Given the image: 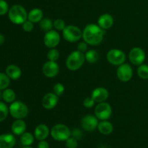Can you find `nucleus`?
Masks as SVG:
<instances>
[{
    "instance_id": "nucleus-1",
    "label": "nucleus",
    "mask_w": 148,
    "mask_h": 148,
    "mask_svg": "<svg viewBox=\"0 0 148 148\" xmlns=\"http://www.w3.org/2000/svg\"><path fill=\"white\" fill-rule=\"evenodd\" d=\"M104 30L98 24L90 23L84 27L82 30V39L90 46H97L103 40Z\"/></svg>"
},
{
    "instance_id": "nucleus-2",
    "label": "nucleus",
    "mask_w": 148,
    "mask_h": 148,
    "mask_svg": "<svg viewBox=\"0 0 148 148\" xmlns=\"http://www.w3.org/2000/svg\"><path fill=\"white\" fill-rule=\"evenodd\" d=\"M27 14L24 7L20 4H14L9 10L8 17L13 24L22 25L27 20Z\"/></svg>"
},
{
    "instance_id": "nucleus-3",
    "label": "nucleus",
    "mask_w": 148,
    "mask_h": 148,
    "mask_svg": "<svg viewBox=\"0 0 148 148\" xmlns=\"http://www.w3.org/2000/svg\"><path fill=\"white\" fill-rule=\"evenodd\" d=\"M85 53L78 50L71 52L66 59V66L69 70L77 71L80 69L85 62Z\"/></svg>"
},
{
    "instance_id": "nucleus-4",
    "label": "nucleus",
    "mask_w": 148,
    "mask_h": 148,
    "mask_svg": "<svg viewBox=\"0 0 148 148\" xmlns=\"http://www.w3.org/2000/svg\"><path fill=\"white\" fill-rule=\"evenodd\" d=\"M10 114L15 119H23L28 115V107L22 101H14L9 107Z\"/></svg>"
},
{
    "instance_id": "nucleus-5",
    "label": "nucleus",
    "mask_w": 148,
    "mask_h": 148,
    "mask_svg": "<svg viewBox=\"0 0 148 148\" xmlns=\"http://www.w3.org/2000/svg\"><path fill=\"white\" fill-rule=\"evenodd\" d=\"M50 134L53 140L59 142L66 141L71 137V130L63 124H55L50 131Z\"/></svg>"
},
{
    "instance_id": "nucleus-6",
    "label": "nucleus",
    "mask_w": 148,
    "mask_h": 148,
    "mask_svg": "<svg viewBox=\"0 0 148 148\" xmlns=\"http://www.w3.org/2000/svg\"><path fill=\"white\" fill-rule=\"evenodd\" d=\"M62 36L66 41L75 43L82 38V31L79 27L74 25H66L62 30Z\"/></svg>"
},
{
    "instance_id": "nucleus-7",
    "label": "nucleus",
    "mask_w": 148,
    "mask_h": 148,
    "mask_svg": "<svg viewBox=\"0 0 148 148\" xmlns=\"http://www.w3.org/2000/svg\"><path fill=\"white\" fill-rule=\"evenodd\" d=\"M126 54L122 50L118 49H112L106 53V59L111 64L119 66L125 63Z\"/></svg>"
},
{
    "instance_id": "nucleus-8",
    "label": "nucleus",
    "mask_w": 148,
    "mask_h": 148,
    "mask_svg": "<svg viewBox=\"0 0 148 148\" xmlns=\"http://www.w3.org/2000/svg\"><path fill=\"white\" fill-rule=\"evenodd\" d=\"M112 108L109 103L105 102L98 103L94 110V114L98 120L104 121L111 118L112 115Z\"/></svg>"
},
{
    "instance_id": "nucleus-9",
    "label": "nucleus",
    "mask_w": 148,
    "mask_h": 148,
    "mask_svg": "<svg viewBox=\"0 0 148 148\" xmlns=\"http://www.w3.org/2000/svg\"><path fill=\"white\" fill-rule=\"evenodd\" d=\"M146 54L145 51L140 47H134L129 52V59L132 64L140 66L144 63Z\"/></svg>"
},
{
    "instance_id": "nucleus-10",
    "label": "nucleus",
    "mask_w": 148,
    "mask_h": 148,
    "mask_svg": "<svg viewBox=\"0 0 148 148\" xmlns=\"http://www.w3.org/2000/svg\"><path fill=\"white\" fill-rule=\"evenodd\" d=\"M61 40V36L56 30H51L45 33L43 36V43L47 48L53 49L59 44Z\"/></svg>"
},
{
    "instance_id": "nucleus-11",
    "label": "nucleus",
    "mask_w": 148,
    "mask_h": 148,
    "mask_svg": "<svg viewBox=\"0 0 148 148\" xmlns=\"http://www.w3.org/2000/svg\"><path fill=\"white\" fill-rule=\"evenodd\" d=\"M116 76L121 82H127L131 80L133 77V69L131 65L124 63L118 66L116 69Z\"/></svg>"
},
{
    "instance_id": "nucleus-12",
    "label": "nucleus",
    "mask_w": 148,
    "mask_h": 148,
    "mask_svg": "<svg viewBox=\"0 0 148 148\" xmlns=\"http://www.w3.org/2000/svg\"><path fill=\"white\" fill-rule=\"evenodd\" d=\"M42 72L44 76L48 78H53L57 76L59 72V66L56 62L47 61L42 67Z\"/></svg>"
},
{
    "instance_id": "nucleus-13",
    "label": "nucleus",
    "mask_w": 148,
    "mask_h": 148,
    "mask_svg": "<svg viewBox=\"0 0 148 148\" xmlns=\"http://www.w3.org/2000/svg\"><path fill=\"white\" fill-rule=\"evenodd\" d=\"M98 119L95 115H88L85 116L81 120V126L82 129L87 132L94 131L95 129L98 128Z\"/></svg>"
},
{
    "instance_id": "nucleus-14",
    "label": "nucleus",
    "mask_w": 148,
    "mask_h": 148,
    "mask_svg": "<svg viewBox=\"0 0 148 148\" xmlns=\"http://www.w3.org/2000/svg\"><path fill=\"white\" fill-rule=\"evenodd\" d=\"M59 102V96L54 92H48L42 99V106L46 110H52L57 106Z\"/></svg>"
},
{
    "instance_id": "nucleus-15",
    "label": "nucleus",
    "mask_w": 148,
    "mask_h": 148,
    "mask_svg": "<svg viewBox=\"0 0 148 148\" xmlns=\"http://www.w3.org/2000/svg\"><path fill=\"white\" fill-rule=\"evenodd\" d=\"M91 97L93 98L95 103L105 102L109 97V92L108 90L103 87L95 88L91 92Z\"/></svg>"
},
{
    "instance_id": "nucleus-16",
    "label": "nucleus",
    "mask_w": 148,
    "mask_h": 148,
    "mask_svg": "<svg viewBox=\"0 0 148 148\" xmlns=\"http://www.w3.org/2000/svg\"><path fill=\"white\" fill-rule=\"evenodd\" d=\"M114 18L111 14L108 13L101 14L98 19V25L104 30L111 28L114 25Z\"/></svg>"
},
{
    "instance_id": "nucleus-17",
    "label": "nucleus",
    "mask_w": 148,
    "mask_h": 148,
    "mask_svg": "<svg viewBox=\"0 0 148 148\" xmlns=\"http://www.w3.org/2000/svg\"><path fill=\"white\" fill-rule=\"evenodd\" d=\"M49 134H50V130H49V127L46 125V124H38L35 128L34 136L39 141L46 140L48 137V136L49 135Z\"/></svg>"
},
{
    "instance_id": "nucleus-18",
    "label": "nucleus",
    "mask_w": 148,
    "mask_h": 148,
    "mask_svg": "<svg viewBox=\"0 0 148 148\" xmlns=\"http://www.w3.org/2000/svg\"><path fill=\"white\" fill-rule=\"evenodd\" d=\"M16 139L12 134L0 135V148H12L15 145Z\"/></svg>"
},
{
    "instance_id": "nucleus-19",
    "label": "nucleus",
    "mask_w": 148,
    "mask_h": 148,
    "mask_svg": "<svg viewBox=\"0 0 148 148\" xmlns=\"http://www.w3.org/2000/svg\"><path fill=\"white\" fill-rule=\"evenodd\" d=\"M26 128H27L26 123L23 119H16L12 123L11 127L13 134L17 136L22 135L23 133L25 132Z\"/></svg>"
},
{
    "instance_id": "nucleus-20",
    "label": "nucleus",
    "mask_w": 148,
    "mask_h": 148,
    "mask_svg": "<svg viewBox=\"0 0 148 148\" xmlns=\"http://www.w3.org/2000/svg\"><path fill=\"white\" fill-rule=\"evenodd\" d=\"M5 73L10 79L17 80L21 77L22 70L18 66L15 64H10L6 68Z\"/></svg>"
},
{
    "instance_id": "nucleus-21",
    "label": "nucleus",
    "mask_w": 148,
    "mask_h": 148,
    "mask_svg": "<svg viewBox=\"0 0 148 148\" xmlns=\"http://www.w3.org/2000/svg\"><path fill=\"white\" fill-rule=\"evenodd\" d=\"M98 130L101 134L104 135H108L114 131V126L108 120L101 121L98 123Z\"/></svg>"
},
{
    "instance_id": "nucleus-22",
    "label": "nucleus",
    "mask_w": 148,
    "mask_h": 148,
    "mask_svg": "<svg viewBox=\"0 0 148 148\" xmlns=\"http://www.w3.org/2000/svg\"><path fill=\"white\" fill-rule=\"evenodd\" d=\"M43 18V12L40 9H32L27 14V20L33 23H38Z\"/></svg>"
},
{
    "instance_id": "nucleus-23",
    "label": "nucleus",
    "mask_w": 148,
    "mask_h": 148,
    "mask_svg": "<svg viewBox=\"0 0 148 148\" xmlns=\"http://www.w3.org/2000/svg\"><path fill=\"white\" fill-rule=\"evenodd\" d=\"M1 98L4 102L11 103L15 101L16 93L12 89L7 88V89L3 90L2 93H1Z\"/></svg>"
},
{
    "instance_id": "nucleus-24",
    "label": "nucleus",
    "mask_w": 148,
    "mask_h": 148,
    "mask_svg": "<svg viewBox=\"0 0 148 148\" xmlns=\"http://www.w3.org/2000/svg\"><path fill=\"white\" fill-rule=\"evenodd\" d=\"M85 60L90 64H94L99 59V53L94 49H90L85 53Z\"/></svg>"
},
{
    "instance_id": "nucleus-25",
    "label": "nucleus",
    "mask_w": 148,
    "mask_h": 148,
    "mask_svg": "<svg viewBox=\"0 0 148 148\" xmlns=\"http://www.w3.org/2000/svg\"><path fill=\"white\" fill-rule=\"evenodd\" d=\"M34 137L30 132H24L20 135V143L23 146H30L34 142Z\"/></svg>"
},
{
    "instance_id": "nucleus-26",
    "label": "nucleus",
    "mask_w": 148,
    "mask_h": 148,
    "mask_svg": "<svg viewBox=\"0 0 148 148\" xmlns=\"http://www.w3.org/2000/svg\"><path fill=\"white\" fill-rule=\"evenodd\" d=\"M38 23L40 28L45 33L52 30L53 27V21L49 18H43Z\"/></svg>"
},
{
    "instance_id": "nucleus-27",
    "label": "nucleus",
    "mask_w": 148,
    "mask_h": 148,
    "mask_svg": "<svg viewBox=\"0 0 148 148\" xmlns=\"http://www.w3.org/2000/svg\"><path fill=\"white\" fill-rule=\"evenodd\" d=\"M137 75L142 79H148V65L143 64L140 65L137 68Z\"/></svg>"
},
{
    "instance_id": "nucleus-28",
    "label": "nucleus",
    "mask_w": 148,
    "mask_h": 148,
    "mask_svg": "<svg viewBox=\"0 0 148 148\" xmlns=\"http://www.w3.org/2000/svg\"><path fill=\"white\" fill-rule=\"evenodd\" d=\"M10 84V79L6 73L0 72V90L8 88Z\"/></svg>"
},
{
    "instance_id": "nucleus-29",
    "label": "nucleus",
    "mask_w": 148,
    "mask_h": 148,
    "mask_svg": "<svg viewBox=\"0 0 148 148\" xmlns=\"http://www.w3.org/2000/svg\"><path fill=\"white\" fill-rule=\"evenodd\" d=\"M9 114L10 111L7 106L6 105L5 103L0 101V122L4 121Z\"/></svg>"
},
{
    "instance_id": "nucleus-30",
    "label": "nucleus",
    "mask_w": 148,
    "mask_h": 148,
    "mask_svg": "<svg viewBox=\"0 0 148 148\" xmlns=\"http://www.w3.org/2000/svg\"><path fill=\"white\" fill-rule=\"evenodd\" d=\"M59 56H60V53L56 48L50 49L47 53L48 59L52 62H56L59 59Z\"/></svg>"
},
{
    "instance_id": "nucleus-31",
    "label": "nucleus",
    "mask_w": 148,
    "mask_h": 148,
    "mask_svg": "<svg viewBox=\"0 0 148 148\" xmlns=\"http://www.w3.org/2000/svg\"><path fill=\"white\" fill-rule=\"evenodd\" d=\"M65 90L64 86L63 84L60 83V82H57L55 84L53 87V92H54L57 96H62L64 94Z\"/></svg>"
},
{
    "instance_id": "nucleus-32",
    "label": "nucleus",
    "mask_w": 148,
    "mask_h": 148,
    "mask_svg": "<svg viewBox=\"0 0 148 148\" xmlns=\"http://www.w3.org/2000/svg\"><path fill=\"white\" fill-rule=\"evenodd\" d=\"M66 26L64 20L62 19H56L53 21V27L58 31H62Z\"/></svg>"
},
{
    "instance_id": "nucleus-33",
    "label": "nucleus",
    "mask_w": 148,
    "mask_h": 148,
    "mask_svg": "<svg viewBox=\"0 0 148 148\" xmlns=\"http://www.w3.org/2000/svg\"><path fill=\"white\" fill-rule=\"evenodd\" d=\"M22 27L25 32L30 33V32L33 31V29H34V23L30 22V20H27L22 24Z\"/></svg>"
},
{
    "instance_id": "nucleus-34",
    "label": "nucleus",
    "mask_w": 148,
    "mask_h": 148,
    "mask_svg": "<svg viewBox=\"0 0 148 148\" xmlns=\"http://www.w3.org/2000/svg\"><path fill=\"white\" fill-rule=\"evenodd\" d=\"M9 5L5 0H0V15H4L9 12Z\"/></svg>"
},
{
    "instance_id": "nucleus-35",
    "label": "nucleus",
    "mask_w": 148,
    "mask_h": 148,
    "mask_svg": "<svg viewBox=\"0 0 148 148\" xmlns=\"http://www.w3.org/2000/svg\"><path fill=\"white\" fill-rule=\"evenodd\" d=\"M83 106L86 108H91L95 106V101H94L93 98L91 96L87 97L83 101Z\"/></svg>"
},
{
    "instance_id": "nucleus-36",
    "label": "nucleus",
    "mask_w": 148,
    "mask_h": 148,
    "mask_svg": "<svg viewBox=\"0 0 148 148\" xmlns=\"http://www.w3.org/2000/svg\"><path fill=\"white\" fill-rule=\"evenodd\" d=\"M66 146L67 148H77L78 146L77 140L75 137H70L66 140Z\"/></svg>"
},
{
    "instance_id": "nucleus-37",
    "label": "nucleus",
    "mask_w": 148,
    "mask_h": 148,
    "mask_svg": "<svg viewBox=\"0 0 148 148\" xmlns=\"http://www.w3.org/2000/svg\"><path fill=\"white\" fill-rule=\"evenodd\" d=\"M88 44L85 41H82L79 42L77 44V50H78L79 51L82 52V53H85V52L88 51Z\"/></svg>"
},
{
    "instance_id": "nucleus-38",
    "label": "nucleus",
    "mask_w": 148,
    "mask_h": 148,
    "mask_svg": "<svg viewBox=\"0 0 148 148\" xmlns=\"http://www.w3.org/2000/svg\"><path fill=\"white\" fill-rule=\"evenodd\" d=\"M82 133L79 129H75L72 131H71V137H75V139L77 140H79L82 137Z\"/></svg>"
},
{
    "instance_id": "nucleus-39",
    "label": "nucleus",
    "mask_w": 148,
    "mask_h": 148,
    "mask_svg": "<svg viewBox=\"0 0 148 148\" xmlns=\"http://www.w3.org/2000/svg\"><path fill=\"white\" fill-rule=\"evenodd\" d=\"M38 148H49V144L45 140H41L38 144Z\"/></svg>"
},
{
    "instance_id": "nucleus-40",
    "label": "nucleus",
    "mask_w": 148,
    "mask_h": 148,
    "mask_svg": "<svg viewBox=\"0 0 148 148\" xmlns=\"http://www.w3.org/2000/svg\"><path fill=\"white\" fill-rule=\"evenodd\" d=\"M5 41V37L2 34H0V46L2 45Z\"/></svg>"
},
{
    "instance_id": "nucleus-41",
    "label": "nucleus",
    "mask_w": 148,
    "mask_h": 148,
    "mask_svg": "<svg viewBox=\"0 0 148 148\" xmlns=\"http://www.w3.org/2000/svg\"><path fill=\"white\" fill-rule=\"evenodd\" d=\"M23 148H33V147H30V146H24Z\"/></svg>"
}]
</instances>
